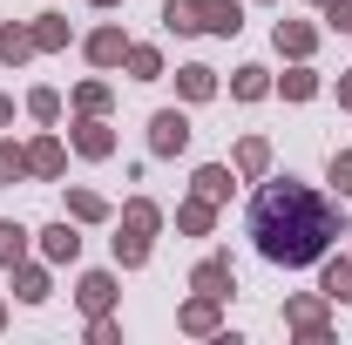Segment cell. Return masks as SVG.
<instances>
[{
    "mask_svg": "<svg viewBox=\"0 0 352 345\" xmlns=\"http://www.w3.org/2000/svg\"><path fill=\"white\" fill-rule=\"evenodd\" d=\"M251 237L271 264H318L332 237H346V216L332 203H318L305 183H264L251 203Z\"/></svg>",
    "mask_w": 352,
    "mask_h": 345,
    "instance_id": "obj_1",
    "label": "cell"
},
{
    "mask_svg": "<svg viewBox=\"0 0 352 345\" xmlns=\"http://www.w3.org/2000/svg\"><path fill=\"white\" fill-rule=\"evenodd\" d=\"M149 230H156V203H129L122 237H116V258H122V264H142V258H149Z\"/></svg>",
    "mask_w": 352,
    "mask_h": 345,
    "instance_id": "obj_2",
    "label": "cell"
},
{
    "mask_svg": "<svg viewBox=\"0 0 352 345\" xmlns=\"http://www.w3.org/2000/svg\"><path fill=\"white\" fill-rule=\"evenodd\" d=\"M183 142H190V122H183L176 109H163V115L149 122V149H156V156H176Z\"/></svg>",
    "mask_w": 352,
    "mask_h": 345,
    "instance_id": "obj_3",
    "label": "cell"
},
{
    "mask_svg": "<svg viewBox=\"0 0 352 345\" xmlns=\"http://www.w3.org/2000/svg\"><path fill=\"white\" fill-rule=\"evenodd\" d=\"M88 61H95V68H116V61H129L122 27H102V34H88Z\"/></svg>",
    "mask_w": 352,
    "mask_h": 345,
    "instance_id": "obj_4",
    "label": "cell"
},
{
    "mask_svg": "<svg viewBox=\"0 0 352 345\" xmlns=\"http://www.w3.org/2000/svg\"><path fill=\"white\" fill-rule=\"evenodd\" d=\"M163 27L170 34H197L204 27V0H163Z\"/></svg>",
    "mask_w": 352,
    "mask_h": 345,
    "instance_id": "obj_5",
    "label": "cell"
},
{
    "mask_svg": "<svg viewBox=\"0 0 352 345\" xmlns=\"http://www.w3.org/2000/svg\"><path fill=\"white\" fill-rule=\"evenodd\" d=\"M204 27H210V34H237V27H244V7H237V0H204Z\"/></svg>",
    "mask_w": 352,
    "mask_h": 345,
    "instance_id": "obj_6",
    "label": "cell"
},
{
    "mask_svg": "<svg viewBox=\"0 0 352 345\" xmlns=\"http://www.w3.org/2000/svg\"><path fill=\"white\" fill-rule=\"evenodd\" d=\"M41 251H47L54 264H75V251H82V237H75L68 223H54V230H41Z\"/></svg>",
    "mask_w": 352,
    "mask_h": 345,
    "instance_id": "obj_7",
    "label": "cell"
},
{
    "mask_svg": "<svg viewBox=\"0 0 352 345\" xmlns=\"http://www.w3.org/2000/svg\"><path fill=\"white\" fill-rule=\"evenodd\" d=\"M292 325H298L305 339H325V304L318 298H292Z\"/></svg>",
    "mask_w": 352,
    "mask_h": 345,
    "instance_id": "obj_8",
    "label": "cell"
},
{
    "mask_svg": "<svg viewBox=\"0 0 352 345\" xmlns=\"http://www.w3.org/2000/svg\"><path fill=\"white\" fill-rule=\"evenodd\" d=\"M109 298H116V278H109V271H88L82 278V304L88 311H109Z\"/></svg>",
    "mask_w": 352,
    "mask_h": 345,
    "instance_id": "obj_9",
    "label": "cell"
},
{
    "mask_svg": "<svg viewBox=\"0 0 352 345\" xmlns=\"http://www.w3.org/2000/svg\"><path fill=\"white\" fill-rule=\"evenodd\" d=\"M197 291L223 298V291H230V264H223V258H204V264H197Z\"/></svg>",
    "mask_w": 352,
    "mask_h": 345,
    "instance_id": "obj_10",
    "label": "cell"
},
{
    "mask_svg": "<svg viewBox=\"0 0 352 345\" xmlns=\"http://www.w3.org/2000/svg\"><path fill=\"white\" fill-rule=\"evenodd\" d=\"M75 149H82V156H109V149H116V135H109L95 115H88L82 129H75Z\"/></svg>",
    "mask_w": 352,
    "mask_h": 345,
    "instance_id": "obj_11",
    "label": "cell"
},
{
    "mask_svg": "<svg viewBox=\"0 0 352 345\" xmlns=\"http://www.w3.org/2000/svg\"><path fill=\"white\" fill-rule=\"evenodd\" d=\"M34 54V27H0V61H28Z\"/></svg>",
    "mask_w": 352,
    "mask_h": 345,
    "instance_id": "obj_12",
    "label": "cell"
},
{
    "mask_svg": "<svg viewBox=\"0 0 352 345\" xmlns=\"http://www.w3.org/2000/svg\"><path fill=\"white\" fill-rule=\"evenodd\" d=\"M311 41H318V34H311L305 21H278V47H285V54H311Z\"/></svg>",
    "mask_w": 352,
    "mask_h": 345,
    "instance_id": "obj_13",
    "label": "cell"
},
{
    "mask_svg": "<svg viewBox=\"0 0 352 345\" xmlns=\"http://www.w3.org/2000/svg\"><path fill=\"white\" fill-rule=\"evenodd\" d=\"M28 170H34V176H54V170H61V142H54V135H41V142L28 149Z\"/></svg>",
    "mask_w": 352,
    "mask_h": 345,
    "instance_id": "obj_14",
    "label": "cell"
},
{
    "mask_svg": "<svg viewBox=\"0 0 352 345\" xmlns=\"http://www.w3.org/2000/svg\"><path fill=\"white\" fill-rule=\"evenodd\" d=\"M176 88H183V95H190V102H204V95H210V88H217V75H210V68H197V61H190V68H183V75H176Z\"/></svg>",
    "mask_w": 352,
    "mask_h": 345,
    "instance_id": "obj_15",
    "label": "cell"
},
{
    "mask_svg": "<svg viewBox=\"0 0 352 345\" xmlns=\"http://www.w3.org/2000/svg\"><path fill=\"white\" fill-rule=\"evenodd\" d=\"M197 197H204V203L230 197V170H217V163H210V170H197Z\"/></svg>",
    "mask_w": 352,
    "mask_h": 345,
    "instance_id": "obj_16",
    "label": "cell"
},
{
    "mask_svg": "<svg viewBox=\"0 0 352 345\" xmlns=\"http://www.w3.org/2000/svg\"><path fill=\"white\" fill-rule=\"evenodd\" d=\"M28 258V230L21 223H0V264H21Z\"/></svg>",
    "mask_w": 352,
    "mask_h": 345,
    "instance_id": "obj_17",
    "label": "cell"
},
{
    "mask_svg": "<svg viewBox=\"0 0 352 345\" xmlns=\"http://www.w3.org/2000/svg\"><path fill=\"white\" fill-rule=\"evenodd\" d=\"M325 298H332V304L352 298V264H325Z\"/></svg>",
    "mask_w": 352,
    "mask_h": 345,
    "instance_id": "obj_18",
    "label": "cell"
},
{
    "mask_svg": "<svg viewBox=\"0 0 352 345\" xmlns=\"http://www.w3.org/2000/svg\"><path fill=\"white\" fill-rule=\"evenodd\" d=\"M68 41V21H61V14H41V21H34V47H61Z\"/></svg>",
    "mask_w": 352,
    "mask_h": 345,
    "instance_id": "obj_19",
    "label": "cell"
},
{
    "mask_svg": "<svg viewBox=\"0 0 352 345\" xmlns=\"http://www.w3.org/2000/svg\"><path fill=\"white\" fill-rule=\"evenodd\" d=\"M264 88H271V82H264V68H237V82H230V95H237V102H258Z\"/></svg>",
    "mask_w": 352,
    "mask_h": 345,
    "instance_id": "obj_20",
    "label": "cell"
},
{
    "mask_svg": "<svg viewBox=\"0 0 352 345\" xmlns=\"http://www.w3.org/2000/svg\"><path fill=\"white\" fill-rule=\"evenodd\" d=\"M183 325H190V332H210V325H217V298L204 291V298H197L190 311H183Z\"/></svg>",
    "mask_w": 352,
    "mask_h": 345,
    "instance_id": "obj_21",
    "label": "cell"
},
{
    "mask_svg": "<svg viewBox=\"0 0 352 345\" xmlns=\"http://www.w3.org/2000/svg\"><path fill=\"white\" fill-rule=\"evenodd\" d=\"M68 210L82 216V223H95V216H109V203H102L95 190H75V197H68Z\"/></svg>",
    "mask_w": 352,
    "mask_h": 345,
    "instance_id": "obj_22",
    "label": "cell"
},
{
    "mask_svg": "<svg viewBox=\"0 0 352 345\" xmlns=\"http://www.w3.org/2000/svg\"><path fill=\"white\" fill-rule=\"evenodd\" d=\"M129 68H135V82H156V75H163L156 47H129Z\"/></svg>",
    "mask_w": 352,
    "mask_h": 345,
    "instance_id": "obj_23",
    "label": "cell"
},
{
    "mask_svg": "<svg viewBox=\"0 0 352 345\" xmlns=\"http://www.w3.org/2000/svg\"><path fill=\"white\" fill-rule=\"evenodd\" d=\"M14 176H28V149L0 142V183H14Z\"/></svg>",
    "mask_w": 352,
    "mask_h": 345,
    "instance_id": "obj_24",
    "label": "cell"
},
{
    "mask_svg": "<svg viewBox=\"0 0 352 345\" xmlns=\"http://www.w3.org/2000/svg\"><path fill=\"white\" fill-rule=\"evenodd\" d=\"M264 163H271V149H264L258 135H251V142H244V149H237V170H244V176H258Z\"/></svg>",
    "mask_w": 352,
    "mask_h": 345,
    "instance_id": "obj_25",
    "label": "cell"
},
{
    "mask_svg": "<svg viewBox=\"0 0 352 345\" xmlns=\"http://www.w3.org/2000/svg\"><path fill=\"white\" fill-rule=\"evenodd\" d=\"M28 109H34L41 122H54V115H61V95H54V88H34V95H28Z\"/></svg>",
    "mask_w": 352,
    "mask_h": 345,
    "instance_id": "obj_26",
    "label": "cell"
},
{
    "mask_svg": "<svg viewBox=\"0 0 352 345\" xmlns=\"http://www.w3.org/2000/svg\"><path fill=\"white\" fill-rule=\"evenodd\" d=\"M75 102H82V115H102V109H109V88H102V82H82Z\"/></svg>",
    "mask_w": 352,
    "mask_h": 345,
    "instance_id": "obj_27",
    "label": "cell"
},
{
    "mask_svg": "<svg viewBox=\"0 0 352 345\" xmlns=\"http://www.w3.org/2000/svg\"><path fill=\"white\" fill-rule=\"evenodd\" d=\"M21 298H28V304L47 298V271H21Z\"/></svg>",
    "mask_w": 352,
    "mask_h": 345,
    "instance_id": "obj_28",
    "label": "cell"
},
{
    "mask_svg": "<svg viewBox=\"0 0 352 345\" xmlns=\"http://www.w3.org/2000/svg\"><path fill=\"white\" fill-rule=\"evenodd\" d=\"M183 230H210V203H204V197L183 203Z\"/></svg>",
    "mask_w": 352,
    "mask_h": 345,
    "instance_id": "obj_29",
    "label": "cell"
},
{
    "mask_svg": "<svg viewBox=\"0 0 352 345\" xmlns=\"http://www.w3.org/2000/svg\"><path fill=\"white\" fill-rule=\"evenodd\" d=\"M285 95H292V102H305V95H318V82L298 68V75H285Z\"/></svg>",
    "mask_w": 352,
    "mask_h": 345,
    "instance_id": "obj_30",
    "label": "cell"
},
{
    "mask_svg": "<svg viewBox=\"0 0 352 345\" xmlns=\"http://www.w3.org/2000/svg\"><path fill=\"white\" fill-rule=\"evenodd\" d=\"M332 183H339V197H352V149H346V156H332Z\"/></svg>",
    "mask_w": 352,
    "mask_h": 345,
    "instance_id": "obj_31",
    "label": "cell"
},
{
    "mask_svg": "<svg viewBox=\"0 0 352 345\" xmlns=\"http://www.w3.org/2000/svg\"><path fill=\"white\" fill-rule=\"evenodd\" d=\"M325 21L332 27H352V0H325Z\"/></svg>",
    "mask_w": 352,
    "mask_h": 345,
    "instance_id": "obj_32",
    "label": "cell"
},
{
    "mask_svg": "<svg viewBox=\"0 0 352 345\" xmlns=\"http://www.w3.org/2000/svg\"><path fill=\"white\" fill-rule=\"evenodd\" d=\"M339 102H346V109H352V75H346V82H339Z\"/></svg>",
    "mask_w": 352,
    "mask_h": 345,
    "instance_id": "obj_33",
    "label": "cell"
},
{
    "mask_svg": "<svg viewBox=\"0 0 352 345\" xmlns=\"http://www.w3.org/2000/svg\"><path fill=\"white\" fill-rule=\"evenodd\" d=\"M0 122H14V102H7V95H0Z\"/></svg>",
    "mask_w": 352,
    "mask_h": 345,
    "instance_id": "obj_34",
    "label": "cell"
},
{
    "mask_svg": "<svg viewBox=\"0 0 352 345\" xmlns=\"http://www.w3.org/2000/svg\"><path fill=\"white\" fill-rule=\"evenodd\" d=\"M95 7H116V0H95Z\"/></svg>",
    "mask_w": 352,
    "mask_h": 345,
    "instance_id": "obj_35",
    "label": "cell"
}]
</instances>
